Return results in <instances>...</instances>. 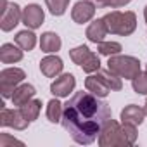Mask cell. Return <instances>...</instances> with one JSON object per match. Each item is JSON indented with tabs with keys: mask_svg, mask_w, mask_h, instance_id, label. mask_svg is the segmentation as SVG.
<instances>
[{
	"mask_svg": "<svg viewBox=\"0 0 147 147\" xmlns=\"http://www.w3.org/2000/svg\"><path fill=\"white\" fill-rule=\"evenodd\" d=\"M111 106L100 97L87 92H76L66 104L62 126L76 144L90 145L97 140L102 126L111 119Z\"/></svg>",
	"mask_w": 147,
	"mask_h": 147,
	"instance_id": "6da1fadb",
	"label": "cell"
},
{
	"mask_svg": "<svg viewBox=\"0 0 147 147\" xmlns=\"http://www.w3.org/2000/svg\"><path fill=\"white\" fill-rule=\"evenodd\" d=\"M104 23L107 26V31L111 35H119V36H130L137 30V16L131 11H113L107 12L104 18Z\"/></svg>",
	"mask_w": 147,
	"mask_h": 147,
	"instance_id": "7a4b0ae2",
	"label": "cell"
},
{
	"mask_svg": "<svg viewBox=\"0 0 147 147\" xmlns=\"http://www.w3.org/2000/svg\"><path fill=\"white\" fill-rule=\"evenodd\" d=\"M107 67L116 73L119 78L125 80H133L138 73H140V61L133 55H123V54H116L111 55L107 61Z\"/></svg>",
	"mask_w": 147,
	"mask_h": 147,
	"instance_id": "3957f363",
	"label": "cell"
},
{
	"mask_svg": "<svg viewBox=\"0 0 147 147\" xmlns=\"http://www.w3.org/2000/svg\"><path fill=\"white\" fill-rule=\"evenodd\" d=\"M99 145L100 147H128V140L123 133V128L121 125L116 121V119H107L106 125L102 126L100 133H99V138H97Z\"/></svg>",
	"mask_w": 147,
	"mask_h": 147,
	"instance_id": "277c9868",
	"label": "cell"
},
{
	"mask_svg": "<svg viewBox=\"0 0 147 147\" xmlns=\"http://www.w3.org/2000/svg\"><path fill=\"white\" fill-rule=\"evenodd\" d=\"M69 57L71 61L82 66V69L85 73H88V75H92V73H97L100 69V59L95 52H92L87 45H78L75 49L69 50Z\"/></svg>",
	"mask_w": 147,
	"mask_h": 147,
	"instance_id": "5b68a950",
	"label": "cell"
},
{
	"mask_svg": "<svg viewBox=\"0 0 147 147\" xmlns=\"http://www.w3.org/2000/svg\"><path fill=\"white\" fill-rule=\"evenodd\" d=\"M26 78V73L21 67H5L0 71V92L4 99H12V94L18 85Z\"/></svg>",
	"mask_w": 147,
	"mask_h": 147,
	"instance_id": "8992f818",
	"label": "cell"
},
{
	"mask_svg": "<svg viewBox=\"0 0 147 147\" xmlns=\"http://www.w3.org/2000/svg\"><path fill=\"white\" fill-rule=\"evenodd\" d=\"M0 125L4 128H14V130H26L30 126V121L24 118L21 109H7L2 104V113H0Z\"/></svg>",
	"mask_w": 147,
	"mask_h": 147,
	"instance_id": "52a82bcc",
	"label": "cell"
},
{
	"mask_svg": "<svg viewBox=\"0 0 147 147\" xmlns=\"http://www.w3.org/2000/svg\"><path fill=\"white\" fill-rule=\"evenodd\" d=\"M75 87H76L75 75H71V73H62V75H59L50 83V94L54 97L64 99V97H69V94L75 90Z\"/></svg>",
	"mask_w": 147,
	"mask_h": 147,
	"instance_id": "ba28073f",
	"label": "cell"
},
{
	"mask_svg": "<svg viewBox=\"0 0 147 147\" xmlns=\"http://www.w3.org/2000/svg\"><path fill=\"white\" fill-rule=\"evenodd\" d=\"M21 21H23V9L16 2H12V4L7 5V9L2 12V16H0V28H2V31L9 33Z\"/></svg>",
	"mask_w": 147,
	"mask_h": 147,
	"instance_id": "9c48e42d",
	"label": "cell"
},
{
	"mask_svg": "<svg viewBox=\"0 0 147 147\" xmlns=\"http://www.w3.org/2000/svg\"><path fill=\"white\" fill-rule=\"evenodd\" d=\"M95 11H97V7L90 0H80V2H76L71 9V19L76 24H85V23L94 19Z\"/></svg>",
	"mask_w": 147,
	"mask_h": 147,
	"instance_id": "30bf717a",
	"label": "cell"
},
{
	"mask_svg": "<svg viewBox=\"0 0 147 147\" xmlns=\"http://www.w3.org/2000/svg\"><path fill=\"white\" fill-rule=\"evenodd\" d=\"M45 21V12L38 4H28L23 9V24L30 30H38Z\"/></svg>",
	"mask_w": 147,
	"mask_h": 147,
	"instance_id": "8fae6325",
	"label": "cell"
},
{
	"mask_svg": "<svg viewBox=\"0 0 147 147\" xmlns=\"http://www.w3.org/2000/svg\"><path fill=\"white\" fill-rule=\"evenodd\" d=\"M62 69H64V62H62V59L59 55L49 54L40 61V71L47 78H57L62 73Z\"/></svg>",
	"mask_w": 147,
	"mask_h": 147,
	"instance_id": "7c38bea8",
	"label": "cell"
},
{
	"mask_svg": "<svg viewBox=\"0 0 147 147\" xmlns=\"http://www.w3.org/2000/svg\"><path fill=\"white\" fill-rule=\"evenodd\" d=\"M145 109L137 106V104H128L125 106V109H121V114H119V119L121 123H131V125H142L144 119H145Z\"/></svg>",
	"mask_w": 147,
	"mask_h": 147,
	"instance_id": "4fadbf2b",
	"label": "cell"
},
{
	"mask_svg": "<svg viewBox=\"0 0 147 147\" xmlns=\"http://www.w3.org/2000/svg\"><path fill=\"white\" fill-rule=\"evenodd\" d=\"M85 88H87L90 94H94V95H97V97H100V99L107 97L109 92H113V90L106 85V82H104L99 75H94V73L87 76V80H85Z\"/></svg>",
	"mask_w": 147,
	"mask_h": 147,
	"instance_id": "5bb4252c",
	"label": "cell"
},
{
	"mask_svg": "<svg viewBox=\"0 0 147 147\" xmlns=\"http://www.w3.org/2000/svg\"><path fill=\"white\" fill-rule=\"evenodd\" d=\"M107 26H106V23H104V19L100 18V19H95V21H92L90 24H88V28H87V31H85V36L88 38V42H92V43H100V42H104V38L107 36Z\"/></svg>",
	"mask_w": 147,
	"mask_h": 147,
	"instance_id": "9a60e30c",
	"label": "cell"
},
{
	"mask_svg": "<svg viewBox=\"0 0 147 147\" xmlns=\"http://www.w3.org/2000/svg\"><path fill=\"white\" fill-rule=\"evenodd\" d=\"M23 49L16 43H4L0 47V61L2 64H16L23 59Z\"/></svg>",
	"mask_w": 147,
	"mask_h": 147,
	"instance_id": "2e32d148",
	"label": "cell"
},
{
	"mask_svg": "<svg viewBox=\"0 0 147 147\" xmlns=\"http://www.w3.org/2000/svg\"><path fill=\"white\" fill-rule=\"evenodd\" d=\"M62 47V42H61V36L54 31H45L42 33L40 36V49L42 52L45 54H55L57 50H61Z\"/></svg>",
	"mask_w": 147,
	"mask_h": 147,
	"instance_id": "e0dca14e",
	"label": "cell"
},
{
	"mask_svg": "<svg viewBox=\"0 0 147 147\" xmlns=\"http://www.w3.org/2000/svg\"><path fill=\"white\" fill-rule=\"evenodd\" d=\"M35 94H36V90H35L33 85H30V83H21V85L16 87V90H14L11 100H12L14 106L21 107L23 104H26L28 100H31V99L35 97Z\"/></svg>",
	"mask_w": 147,
	"mask_h": 147,
	"instance_id": "ac0fdd59",
	"label": "cell"
},
{
	"mask_svg": "<svg viewBox=\"0 0 147 147\" xmlns=\"http://www.w3.org/2000/svg\"><path fill=\"white\" fill-rule=\"evenodd\" d=\"M14 42H16L23 50L30 52V50H33V49H35V45H36V35L33 33V30L26 28V30H23V31H18V33H16Z\"/></svg>",
	"mask_w": 147,
	"mask_h": 147,
	"instance_id": "d6986e66",
	"label": "cell"
},
{
	"mask_svg": "<svg viewBox=\"0 0 147 147\" xmlns=\"http://www.w3.org/2000/svg\"><path fill=\"white\" fill-rule=\"evenodd\" d=\"M21 113L24 114V118L30 121V123H33L35 119H38V116H40V111H42V100H38V99H31V100H28L26 104H23L21 107Z\"/></svg>",
	"mask_w": 147,
	"mask_h": 147,
	"instance_id": "ffe728a7",
	"label": "cell"
},
{
	"mask_svg": "<svg viewBox=\"0 0 147 147\" xmlns=\"http://www.w3.org/2000/svg\"><path fill=\"white\" fill-rule=\"evenodd\" d=\"M97 75L106 82V85H107L113 92H119V90L123 88V82H121V78L116 75V73H113L109 67H107V69H99V71H97Z\"/></svg>",
	"mask_w": 147,
	"mask_h": 147,
	"instance_id": "44dd1931",
	"label": "cell"
},
{
	"mask_svg": "<svg viewBox=\"0 0 147 147\" xmlns=\"http://www.w3.org/2000/svg\"><path fill=\"white\" fill-rule=\"evenodd\" d=\"M62 113H64V104H61L57 97L47 102V119L50 123H59L62 119Z\"/></svg>",
	"mask_w": 147,
	"mask_h": 147,
	"instance_id": "7402d4cb",
	"label": "cell"
},
{
	"mask_svg": "<svg viewBox=\"0 0 147 147\" xmlns=\"http://www.w3.org/2000/svg\"><path fill=\"white\" fill-rule=\"evenodd\" d=\"M121 50H123V47L118 42H100V43H97V52L100 55H106V57L121 54Z\"/></svg>",
	"mask_w": 147,
	"mask_h": 147,
	"instance_id": "603a6c76",
	"label": "cell"
},
{
	"mask_svg": "<svg viewBox=\"0 0 147 147\" xmlns=\"http://www.w3.org/2000/svg\"><path fill=\"white\" fill-rule=\"evenodd\" d=\"M69 2L71 0H45V5L52 16H62L67 11Z\"/></svg>",
	"mask_w": 147,
	"mask_h": 147,
	"instance_id": "cb8c5ba5",
	"label": "cell"
},
{
	"mask_svg": "<svg viewBox=\"0 0 147 147\" xmlns=\"http://www.w3.org/2000/svg\"><path fill=\"white\" fill-rule=\"evenodd\" d=\"M131 88L138 95H147V71H140L131 80Z\"/></svg>",
	"mask_w": 147,
	"mask_h": 147,
	"instance_id": "d4e9b609",
	"label": "cell"
},
{
	"mask_svg": "<svg viewBox=\"0 0 147 147\" xmlns=\"http://www.w3.org/2000/svg\"><path fill=\"white\" fill-rule=\"evenodd\" d=\"M90 2H92L97 9H104V7L119 9V7H125L126 4H130L131 0H90Z\"/></svg>",
	"mask_w": 147,
	"mask_h": 147,
	"instance_id": "484cf974",
	"label": "cell"
},
{
	"mask_svg": "<svg viewBox=\"0 0 147 147\" xmlns=\"http://www.w3.org/2000/svg\"><path fill=\"white\" fill-rule=\"evenodd\" d=\"M121 128H123V133L128 140L130 145H133L137 142V125H131V123H121Z\"/></svg>",
	"mask_w": 147,
	"mask_h": 147,
	"instance_id": "4316f807",
	"label": "cell"
},
{
	"mask_svg": "<svg viewBox=\"0 0 147 147\" xmlns=\"http://www.w3.org/2000/svg\"><path fill=\"white\" fill-rule=\"evenodd\" d=\"M14 144H21V145H24L21 140L11 137L9 133H2V135H0V147H9V145H14Z\"/></svg>",
	"mask_w": 147,
	"mask_h": 147,
	"instance_id": "83f0119b",
	"label": "cell"
},
{
	"mask_svg": "<svg viewBox=\"0 0 147 147\" xmlns=\"http://www.w3.org/2000/svg\"><path fill=\"white\" fill-rule=\"evenodd\" d=\"M144 19H145V23H147V5H145V9H144Z\"/></svg>",
	"mask_w": 147,
	"mask_h": 147,
	"instance_id": "f1b7e54d",
	"label": "cell"
},
{
	"mask_svg": "<svg viewBox=\"0 0 147 147\" xmlns=\"http://www.w3.org/2000/svg\"><path fill=\"white\" fill-rule=\"evenodd\" d=\"M144 109H145V114H147V99H145V104H144Z\"/></svg>",
	"mask_w": 147,
	"mask_h": 147,
	"instance_id": "f546056e",
	"label": "cell"
},
{
	"mask_svg": "<svg viewBox=\"0 0 147 147\" xmlns=\"http://www.w3.org/2000/svg\"><path fill=\"white\" fill-rule=\"evenodd\" d=\"M145 71H147V66H145Z\"/></svg>",
	"mask_w": 147,
	"mask_h": 147,
	"instance_id": "4dcf8cb0",
	"label": "cell"
}]
</instances>
